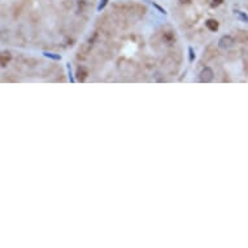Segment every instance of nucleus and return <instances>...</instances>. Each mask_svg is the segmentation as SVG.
Listing matches in <instances>:
<instances>
[{
  "instance_id": "6e6552de",
  "label": "nucleus",
  "mask_w": 248,
  "mask_h": 248,
  "mask_svg": "<svg viewBox=\"0 0 248 248\" xmlns=\"http://www.w3.org/2000/svg\"><path fill=\"white\" fill-rule=\"evenodd\" d=\"M101 2H103V3H100V5H99V9H101V8H104V5L107 4V2H108V0H101Z\"/></svg>"
},
{
  "instance_id": "39448f33",
  "label": "nucleus",
  "mask_w": 248,
  "mask_h": 248,
  "mask_svg": "<svg viewBox=\"0 0 248 248\" xmlns=\"http://www.w3.org/2000/svg\"><path fill=\"white\" fill-rule=\"evenodd\" d=\"M47 57H51V59H55V60H60L61 57L59 56V55H52V54H44Z\"/></svg>"
},
{
  "instance_id": "f257e3e1",
  "label": "nucleus",
  "mask_w": 248,
  "mask_h": 248,
  "mask_svg": "<svg viewBox=\"0 0 248 248\" xmlns=\"http://www.w3.org/2000/svg\"><path fill=\"white\" fill-rule=\"evenodd\" d=\"M213 77H214L213 70H212L210 68H204L201 70V73H200V81L204 82V83H208V82H210L212 79H213Z\"/></svg>"
},
{
  "instance_id": "1a4fd4ad",
  "label": "nucleus",
  "mask_w": 248,
  "mask_h": 248,
  "mask_svg": "<svg viewBox=\"0 0 248 248\" xmlns=\"http://www.w3.org/2000/svg\"><path fill=\"white\" fill-rule=\"evenodd\" d=\"M189 51H190V61H192L194 60V51H192V48H190Z\"/></svg>"
},
{
  "instance_id": "9d476101",
  "label": "nucleus",
  "mask_w": 248,
  "mask_h": 248,
  "mask_svg": "<svg viewBox=\"0 0 248 248\" xmlns=\"http://www.w3.org/2000/svg\"><path fill=\"white\" fill-rule=\"evenodd\" d=\"M182 3H190V0H181Z\"/></svg>"
},
{
  "instance_id": "7ed1b4c3",
  "label": "nucleus",
  "mask_w": 248,
  "mask_h": 248,
  "mask_svg": "<svg viewBox=\"0 0 248 248\" xmlns=\"http://www.w3.org/2000/svg\"><path fill=\"white\" fill-rule=\"evenodd\" d=\"M86 77H87V70L85 68H78V70H77V79L78 81L83 82L86 79Z\"/></svg>"
},
{
  "instance_id": "0eeeda50",
  "label": "nucleus",
  "mask_w": 248,
  "mask_h": 248,
  "mask_svg": "<svg viewBox=\"0 0 248 248\" xmlns=\"http://www.w3.org/2000/svg\"><path fill=\"white\" fill-rule=\"evenodd\" d=\"M238 13H239V16H240V18H243V20H244L245 22H248V17H247L245 14H243L242 12H238Z\"/></svg>"
},
{
  "instance_id": "f03ea898",
  "label": "nucleus",
  "mask_w": 248,
  "mask_h": 248,
  "mask_svg": "<svg viewBox=\"0 0 248 248\" xmlns=\"http://www.w3.org/2000/svg\"><path fill=\"white\" fill-rule=\"evenodd\" d=\"M218 43H220V47H221V48L227 49V48H230V47L234 46V38L230 37V35H225V37H222V38L220 39Z\"/></svg>"
},
{
  "instance_id": "20e7f679",
  "label": "nucleus",
  "mask_w": 248,
  "mask_h": 248,
  "mask_svg": "<svg viewBox=\"0 0 248 248\" xmlns=\"http://www.w3.org/2000/svg\"><path fill=\"white\" fill-rule=\"evenodd\" d=\"M205 25H207V28H208L209 30H212V31H216V30L218 29V22H217L216 20H208V21L205 22Z\"/></svg>"
},
{
  "instance_id": "423d86ee",
  "label": "nucleus",
  "mask_w": 248,
  "mask_h": 248,
  "mask_svg": "<svg viewBox=\"0 0 248 248\" xmlns=\"http://www.w3.org/2000/svg\"><path fill=\"white\" fill-rule=\"evenodd\" d=\"M222 3V0H213V3H212V7H217Z\"/></svg>"
}]
</instances>
